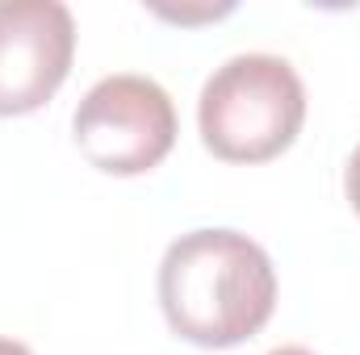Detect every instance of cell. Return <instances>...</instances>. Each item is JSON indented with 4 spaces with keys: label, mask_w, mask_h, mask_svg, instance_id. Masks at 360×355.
I'll use <instances>...</instances> for the list:
<instances>
[{
    "label": "cell",
    "mask_w": 360,
    "mask_h": 355,
    "mask_svg": "<svg viewBox=\"0 0 360 355\" xmlns=\"http://www.w3.org/2000/svg\"><path fill=\"white\" fill-rule=\"evenodd\" d=\"M160 305L184 343L239 347L276 309L269 251L239 230H188L164 251Z\"/></svg>",
    "instance_id": "1"
},
{
    "label": "cell",
    "mask_w": 360,
    "mask_h": 355,
    "mask_svg": "<svg viewBox=\"0 0 360 355\" xmlns=\"http://www.w3.org/2000/svg\"><path fill=\"white\" fill-rule=\"evenodd\" d=\"M306 121L302 76L281 55H235L201 88V142L226 163H269L293 147Z\"/></svg>",
    "instance_id": "2"
},
{
    "label": "cell",
    "mask_w": 360,
    "mask_h": 355,
    "mask_svg": "<svg viewBox=\"0 0 360 355\" xmlns=\"http://www.w3.org/2000/svg\"><path fill=\"white\" fill-rule=\"evenodd\" d=\"M80 155L105 176H143L176 147V105L151 76H105L72 117Z\"/></svg>",
    "instance_id": "3"
},
{
    "label": "cell",
    "mask_w": 360,
    "mask_h": 355,
    "mask_svg": "<svg viewBox=\"0 0 360 355\" xmlns=\"http://www.w3.org/2000/svg\"><path fill=\"white\" fill-rule=\"evenodd\" d=\"M76 21L59 0H0V117L42 109L72 72Z\"/></svg>",
    "instance_id": "4"
},
{
    "label": "cell",
    "mask_w": 360,
    "mask_h": 355,
    "mask_svg": "<svg viewBox=\"0 0 360 355\" xmlns=\"http://www.w3.org/2000/svg\"><path fill=\"white\" fill-rule=\"evenodd\" d=\"M160 17H168V21H201V17H222V13H231V4H218V8H155Z\"/></svg>",
    "instance_id": "5"
},
{
    "label": "cell",
    "mask_w": 360,
    "mask_h": 355,
    "mask_svg": "<svg viewBox=\"0 0 360 355\" xmlns=\"http://www.w3.org/2000/svg\"><path fill=\"white\" fill-rule=\"evenodd\" d=\"M344 188H348V201H352V209H356V217H360V142H356V151H352V159H348Z\"/></svg>",
    "instance_id": "6"
},
{
    "label": "cell",
    "mask_w": 360,
    "mask_h": 355,
    "mask_svg": "<svg viewBox=\"0 0 360 355\" xmlns=\"http://www.w3.org/2000/svg\"><path fill=\"white\" fill-rule=\"evenodd\" d=\"M0 355H34L25 343H17V339H0Z\"/></svg>",
    "instance_id": "7"
},
{
    "label": "cell",
    "mask_w": 360,
    "mask_h": 355,
    "mask_svg": "<svg viewBox=\"0 0 360 355\" xmlns=\"http://www.w3.org/2000/svg\"><path fill=\"white\" fill-rule=\"evenodd\" d=\"M269 355H314V351H306V347H276V351Z\"/></svg>",
    "instance_id": "8"
}]
</instances>
